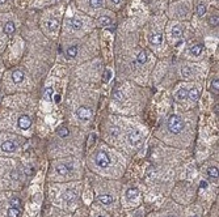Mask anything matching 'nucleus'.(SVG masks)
Instances as JSON below:
<instances>
[{"mask_svg":"<svg viewBox=\"0 0 219 217\" xmlns=\"http://www.w3.org/2000/svg\"><path fill=\"white\" fill-rule=\"evenodd\" d=\"M168 130L172 133H180L184 130V120L179 115H172L168 120Z\"/></svg>","mask_w":219,"mask_h":217,"instance_id":"1","label":"nucleus"},{"mask_svg":"<svg viewBox=\"0 0 219 217\" xmlns=\"http://www.w3.org/2000/svg\"><path fill=\"white\" fill-rule=\"evenodd\" d=\"M96 164L98 168L101 169H105V168H109L110 165V157L106 152L104 150H100L97 155H96Z\"/></svg>","mask_w":219,"mask_h":217,"instance_id":"2","label":"nucleus"},{"mask_svg":"<svg viewBox=\"0 0 219 217\" xmlns=\"http://www.w3.org/2000/svg\"><path fill=\"white\" fill-rule=\"evenodd\" d=\"M127 139H129L130 145H133V146H139V145L142 144V140H143L142 132H140L139 130H133V131H130Z\"/></svg>","mask_w":219,"mask_h":217,"instance_id":"3","label":"nucleus"},{"mask_svg":"<svg viewBox=\"0 0 219 217\" xmlns=\"http://www.w3.org/2000/svg\"><path fill=\"white\" fill-rule=\"evenodd\" d=\"M76 115L80 119H83V120H88L92 117V110H91V108H88V107H85V106H81V107L78 108Z\"/></svg>","mask_w":219,"mask_h":217,"instance_id":"4","label":"nucleus"},{"mask_svg":"<svg viewBox=\"0 0 219 217\" xmlns=\"http://www.w3.org/2000/svg\"><path fill=\"white\" fill-rule=\"evenodd\" d=\"M163 42H164V35H163V33H152L150 35V43L154 44V46H160Z\"/></svg>","mask_w":219,"mask_h":217,"instance_id":"5","label":"nucleus"},{"mask_svg":"<svg viewBox=\"0 0 219 217\" xmlns=\"http://www.w3.org/2000/svg\"><path fill=\"white\" fill-rule=\"evenodd\" d=\"M17 124L21 130H28L30 127V124H32V119H30L28 115H21L20 118H18Z\"/></svg>","mask_w":219,"mask_h":217,"instance_id":"6","label":"nucleus"},{"mask_svg":"<svg viewBox=\"0 0 219 217\" xmlns=\"http://www.w3.org/2000/svg\"><path fill=\"white\" fill-rule=\"evenodd\" d=\"M17 148V145L16 143L13 141H9V140H7V141H4L2 145H0V149H2L3 152H8V153H12V152H15Z\"/></svg>","mask_w":219,"mask_h":217,"instance_id":"7","label":"nucleus"},{"mask_svg":"<svg viewBox=\"0 0 219 217\" xmlns=\"http://www.w3.org/2000/svg\"><path fill=\"white\" fill-rule=\"evenodd\" d=\"M203 53V44L202 43H197V44H193L189 48V54L192 56H199Z\"/></svg>","mask_w":219,"mask_h":217,"instance_id":"8","label":"nucleus"},{"mask_svg":"<svg viewBox=\"0 0 219 217\" xmlns=\"http://www.w3.org/2000/svg\"><path fill=\"white\" fill-rule=\"evenodd\" d=\"M75 197H76V191L75 190H67L63 194V196H62V199H63L66 203H71V201L75 200Z\"/></svg>","mask_w":219,"mask_h":217,"instance_id":"9","label":"nucleus"},{"mask_svg":"<svg viewBox=\"0 0 219 217\" xmlns=\"http://www.w3.org/2000/svg\"><path fill=\"white\" fill-rule=\"evenodd\" d=\"M70 25H71V28L74 29V30H80L81 28H83V20L81 18H79V17H74V18H71L70 21Z\"/></svg>","mask_w":219,"mask_h":217,"instance_id":"10","label":"nucleus"},{"mask_svg":"<svg viewBox=\"0 0 219 217\" xmlns=\"http://www.w3.org/2000/svg\"><path fill=\"white\" fill-rule=\"evenodd\" d=\"M172 37L174 39H181V37H183V28L180 26V25H174L172 28V31H171Z\"/></svg>","mask_w":219,"mask_h":217,"instance_id":"11","label":"nucleus"},{"mask_svg":"<svg viewBox=\"0 0 219 217\" xmlns=\"http://www.w3.org/2000/svg\"><path fill=\"white\" fill-rule=\"evenodd\" d=\"M24 79H25L24 73L21 71H18V69H17V71H13V73H12V80H13L16 84H20V82H22Z\"/></svg>","mask_w":219,"mask_h":217,"instance_id":"12","label":"nucleus"},{"mask_svg":"<svg viewBox=\"0 0 219 217\" xmlns=\"http://www.w3.org/2000/svg\"><path fill=\"white\" fill-rule=\"evenodd\" d=\"M46 25H47V29H49V31H51V33H55V31L58 30V28H59V22H58L57 20H54V18H51V20H49Z\"/></svg>","mask_w":219,"mask_h":217,"instance_id":"13","label":"nucleus"},{"mask_svg":"<svg viewBox=\"0 0 219 217\" xmlns=\"http://www.w3.org/2000/svg\"><path fill=\"white\" fill-rule=\"evenodd\" d=\"M97 200L101 204H104V205H109V204L113 203V197H112L110 195H100L97 197Z\"/></svg>","mask_w":219,"mask_h":217,"instance_id":"14","label":"nucleus"},{"mask_svg":"<svg viewBox=\"0 0 219 217\" xmlns=\"http://www.w3.org/2000/svg\"><path fill=\"white\" fill-rule=\"evenodd\" d=\"M188 89L186 88H181V89H179V90L176 92V94H174V97H176L179 101H183V99H185V98H188Z\"/></svg>","mask_w":219,"mask_h":217,"instance_id":"15","label":"nucleus"},{"mask_svg":"<svg viewBox=\"0 0 219 217\" xmlns=\"http://www.w3.org/2000/svg\"><path fill=\"white\" fill-rule=\"evenodd\" d=\"M147 59H148V54H147L146 50H142L138 54V56H136V62H138L139 64H145V63L147 62Z\"/></svg>","mask_w":219,"mask_h":217,"instance_id":"16","label":"nucleus"},{"mask_svg":"<svg viewBox=\"0 0 219 217\" xmlns=\"http://www.w3.org/2000/svg\"><path fill=\"white\" fill-rule=\"evenodd\" d=\"M15 30H16V28H15V24L13 22H7L4 25V33L7 34V35H12L15 33Z\"/></svg>","mask_w":219,"mask_h":217,"instance_id":"17","label":"nucleus"},{"mask_svg":"<svg viewBox=\"0 0 219 217\" xmlns=\"http://www.w3.org/2000/svg\"><path fill=\"white\" fill-rule=\"evenodd\" d=\"M70 170H71V166H67V165H64V164H59L57 166V171H58V174H60V175L68 174V171H70Z\"/></svg>","mask_w":219,"mask_h":217,"instance_id":"18","label":"nucleus"},{"mask_svg":"<svg viewBox=\"0 0 219 217\" xmlns=\"http://www.w3.org/2000/svg\"><path fill=\"white\" fill-rule=\"evenodd\" d=\"M188 97H189L192 101H197L199 97V89L198 88H192L189 92H188Z\"/></svg>","mask_w":219,"mask_h":217,"instance_id":"19","label":"nucleus"},{"mask_svg":"<svg viewBox=\"0 0 219 217\" xmlns=\"http://www.w3.org/2000/svg\"><path fill=\"white\" fill-rule=\"evenodd\" d=\"M78 46H70L67 48L66 51V55H67V58L70 59V58H75V56H78Z\"/></svg>","mask_w":219,"mask_h":217,"instance_id":"20","label":"nucleus"},{"mask_svg":"<svg viewBox=\"0 0 219 217\" xmlns=\"http://www.w3.org/2000/svg\"><path fill=\"white\" fill-rule=\"evenodd\" d=\"M138 195H139V192H138V190H136V188H129L127 192H126L127 200H134Z\"/></svg>","mask_w":219,"mask_h":217,"instance_id":"21","label":"nucleus"},{"mask_svg":"<svg viewBox=\"0 0 219 217\" xmlns=\"http://www.w3.org/2000/svg\"><path fill=\"white\" fill-rule=\"evenodd\" d=\"M181 75H183V77H185V79L192 77V75H193L192 68L188 67V66H184L183 68H181Z\"/></svg>","mask_w":219,"mask_h":217,"instance_id":"22","label":"nucleus"},{"mask_svg":"<svg viewBox=\"0 0 219 217\" xmlns=\"http://www.w3.org/2000/svg\"><path fill=\"white\" fill-rule=\"evenodd\" d=\"M196 12H197V16L198 17H203L206 15V5L205 4H198L197 8H196Z\"/></svg>","mask_w":219,"mask_h":217,"instance_id":"23","label":"nucleus"},{"mask_svg":"<svg viewBox=\"0 0 219 217\" xmlns=\"http://www.w3.org/2000/svg\"><path fill=\"white\" fill-rule=\"evenodd\" d=\"M88 3H89V5H91V8L97 9V8H101V7H102L104 0H88Z\"/></svg>","mask_w":219,"mask_h":217,"instance_id":"24","label":"nucleus"},{"mask_svg":"<svg viewBox=\"0 0 219 217\" xmlns=\"http://www.w3.org/2000/svg\"><path fill=\"white\" fill-rule=\"evenodd\" d=\"M98 24L101 25V26H108V25L112 24V20H110V17H108V16H101L98 18Z\"/></svg>","mask_w":219,"mask_h":217,"instance_id":"25","label":"nucleus"},{"mask_svg":"<svg viewBox=\"0 0 219 217\" xmlns=\"http://www.w3.org/2000/svg\"><path fill=\"white\" fill-rule=\"evenodd\" d=\"M7 215H8V217H18V215H20V210H18L16 207H11L7 210Z\"/></svg>","mask_w":219,"mask_h":217,"instance_id":"26","label":"nucleus"},{"mask_svg":"<svg viewBox=\"0 0 219 217\" xmlns=\"http://www.w3.org/2000/svg\"><path fill=\"white\" fill-rule=\"evenodd\" d=\"M113 98H114L116 101H118V102H121V101L125 99V94H123L122 92H120V90H114V92H113Z\"/></svg>","mask_w":219,"mask_h":217,"instance_id":"27","label":"nucleus"},{"mask_svg":"<svg viewBox=\"0 0 219 217\" xmlns=\"http://www.w3.org/2000/svg\"><path fill=\"white\" fill-rule=\"evenodd\" d=\"M207 174L210 178H218V169L217 168H210L207 170Z\"/></svg>","mask_w":219,"mask_h":217,"instance_id":"28","label":"nucleus"},{"mask_svg":"<svg viewBox=\"0 0 219 217\" xmlns=\"http://www.w3.org/2000/svg\"><path fill=\"white\" fill-rule=\"evenodd\" d=\"M218 88H219V80H218V77H214L211 81V89L218 93Z\"/></svg>","mask_w":219,"mask_h":217,"instance_id":"29","label":"nucleus"},{"mask_svg":"<svg viewBox=\"0 0 219 217\" xmlns=\"http://www.w3.org/2000/svg\"><path fill=\"white\" fill-rule=\"evenodd\" d=\"M209 22H210L211 26H217V25H218V15H212L209 18Z\"/></svg>","mask_w":219,"mask_h":217,"instance_id":"30","label":"nucleus"},{"mask_svg":"<svg viewBox=\"0 0 219 217\" xmlns=\"http://www.w3.org/2000/svg\"><path fill=\"white\" fill-rule=\"evenodd\" d=\"M110 77H112V72L109 71V69H106L105 73H104V81H105V82H108V81L110 80Z\"/></svg>","mask_w":219,"mask_h":217,"instance_id":"31","label":"nucleus"},{"mask_svg":"<svg viewBox=\"0 0 219 217\" xmlns=\"http://www.w3.org/2000/svg\"><path fill=\"white\" fill-rule=\"evenodd\" d=\"M51 95H53V88H49L46 93H45V98L46 99H51Z\"/></svg>","mask_w":219,"mask_h":217,"instance_id":"32","label":"nucleus"},{"mask_svg":"<svg viewBox=\"0 0 219 217\" xmlns=\"http://www.w3.org/2000/svg\"><path fill=\"white\" fill-rule=\"evenodd\" d=\"M11 204H12V207H18V205H20V199H16V197H15V199H12L11 200Z\"/></svg>","mask_w":219,"mask_h":217,"instance_id":"33","label":"nucleus"},{"mask_svg":"<svg viewBox=\"0 0 219 217\" xmlns=\"http://www.w3.org/2000/svg\"><path fill=\"white\" fill-rule=\"evenodd\" d=\"M67 135H68V131H67L66 128H62V130H59V136L64 137V136H67Z\"/></svg>","mask_w":219,"mask_h":217,"instance_id":"34","label":"nucleus"},{"mask_svg":"<svg viewBox=\"0 0 219 217\" xmlns=\"http://www.w3.org/2000/svg\"><path fill=\"white\" fill-rule=\"evenodd\" d=\"M54 101H55V104H59V102H60V95L59 94H55L54 95Z\"/></svg>","mask_w":219,"mask_h":217,"instance_id":"35","label":"nucleus"},{"mask_svg":"<svg viewBox=\"0 0 219 217\" xmlns=\"http://www.w3.org/2000/svg\"><path fill=\"white\" fill-rule=\"evenodd\" d=\"M199 187H201V188H206V187H207V182L202 181L201 183H199Z\"/></svg>","mask_w":219,"mask_h":217,"instance_id":"36","label":"nucleus"},{"mask_svg":"<svg viewBox=\"0 0 219 217\" xmlns=\"http://www.w3.org/2000/svg\"><path fill=\"white\" fill-rule=\"evenodd\" d=\"M110 3H112V4H114V5H117V4H120V3H121V0H110Z\"/></svg>","mask_w":219,"mask_h":217,"instance_id":"37","label":"nucleus"},{"mask_svg":"<svg viewBox=\"0 0 219 217\" xmlns=\"http://www.w3.org/2000/svg\"><path fill=\"white\" fill-rule=\"evenodd\" d=\"M4 2H5V0H0V4H3Z\"/></svg>","mask_w":219,"mask_h":217,"instance_id":"38","label":"nucleus"},{"mask_svg":"<svg viewBox=\"0 0 219 217\" xmlns=\"http://www.w3.org/2000/svg\"><path fill=\"white\" fill-rule=\"evenodd\" d=\"M98 217H104V216H98Z\"/></svg>","mask_w":219,"mask_h":217,"instance_id":"39","label":"nucleus"},{"mask_svg":"<svg viewBox=\"0 0 219 217\" xmlns=\"http://www.w3.org/2000/svg\"><path fill=\"white\" fill-rule=\"evenodd\" d=\"M167 217H172V216H167Z\"/></svg>","mask_w":219,"mask_h":217,"instance_id":"40","label":"nucleus"},{"mask_svg":"<svg viewBox=\"0 0 219 217\" xmlns=\"http://www.w3.org/2000/svg\"><path fill=\"white\" fill-rule=\"evenodd\" d=\"M193 217H197V216H193Z\"/></svg>","mask_w":219,"mask_h":217,"instance_id":"41","label":"nucleus"}]
</instances>
